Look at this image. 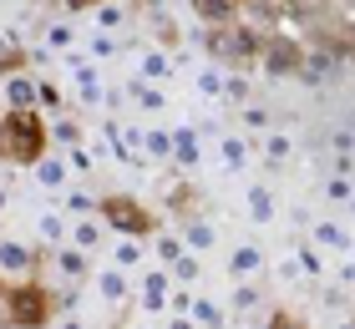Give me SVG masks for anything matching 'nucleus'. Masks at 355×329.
Returning <instances> with one entry per match:
<instances>
[{
    "instance_id": "f257e3e1",
    "label": "nucleus",
    "mask_w": 355,
    "mask_h": 329,
    "mask_svg": "<svg viewBox=\"0 0 355 329\" xmlns=\"http://www.w3.org/2000/svg\"><path fill=\"white\" fill-rule=\"evenodd\" d=\"M46 127L36 112H6V122H0V157L10 162H41L46 157Z\"/></svg>"
},
{
    "instance_id": "f03ea898",
    "label": "nucleus",
    "mask_w": 355,
    "mask_h": 329,
    "mask_svg": "<svg viewBox=\"0 0 355 329\" xmlns=\"http://www.w3.org/2000/svg\"><path fill=\"white\" fill-rule=\"evenodd\" d=\"M6 319L15 329H46L51 324V294L41 284H10L6 289Z\"/></svg>"
},
{
    "instance_id": "7ed1b4c3",
    "label": "nucleus",
    "mask_w": 355,
    "mask_h": 329,
    "mask_svg": "<svg viewBox=\"0 0 355 329\" xmlns=\"http://www.w3.org/2000/svg\"><path fill=\"white\" fill-rule=\"evenodd\" d=\"M102 218L117 228V233H127V238H142V233H153V218H148V208L137 203V197H127V193H117V197H102Z\"/></svg>"
},
{
    "instance_id": "20e7f679",
    "label": "nucleus",
    "mask_w": 355,
    "mask_h": 329,
    "mask_svg": "<svg viewBox=\"0 0 355 329\" xmlns=\"http://www.w3.org/2000/svg\"><path fill=\"white\" fill-rule=\"evenodd\" d=\"M71 91H76V102L82 107H107V76H102V66L96 61H76L71 66Z\"/></svg>"
},
{
    "instance_id": "39448f33",
    "label": "nucleus",
    "mask_w": 355,
    "mask_h": 329,
    "mask_svg": "<svg viewBox=\"0 0 355 329\" xmlns=\"http://www.w3.org/2000/svg\"><path fill=\"white\" fill-rule=\"evenodd\" d=\"M168 294H173V269H148L137 278V304L148 309V314H163Z\"/></svg>"
},
{
    "instance_id": "423d86ee",
    "label": "nucleus",
    "mask_w": 355,
    "mask_h": 329,
    "mask_svg": "<svg viewBox=\"0 0 355 329\" xmlns=\"http://www.w3.org/2000/svg\"><path fill=\"white\" fill-rule=\"evenodd\" d=\"M31 269H36V249L26 238H0V274L21 284V278H31Z\"/></svg>"
},
{
    "instance_id": "0eeeda50",
    "label": "nucleus",
    "mask_w": 355,
    "mask_h": 329,
    "mask_svg": "<svg viewBox=\"0 0 355 329\" xmlns=\"http://www.w3.org/2000/svg\"><path fill=\"white\" fill-rule=\"evenodd\" d=\"M92 284H96V294H102L107 304H127V299H132V289H137L132 274L117 269V263H102V269L92 274Z\"/></svg>"
},
{
    "instance_id": "6e6552de",
    "label": "nucleus",
    "mask_w": 355,
    "mask_h": 329,
    "mask_svg": "<svg viewBox=\"0 0 355 329\" xmlns=\"http://www.w3.org/2000/svg\"><path fill=\"white\" fill-rule=\"evenodd\" d=\"M51 269H56V278L76 284V278H87V274H92V254H87V249H76V243H61V249L51 254Z\"/></svg>"
},
{
    "instance_id": "1a4fd4ad",
    "label": "nucleus",
    "mask_w": 355,
    "mask_h": 329,
    "mask_svg": "<svg viewBox=\"0 0 355 329\" xmlns=\"http://www.w3.org/2000/svg\"><path fill=\"white\" fill-rule=\"evenodd\" d=\"M31 172H36V183H41L46 193H67V188H71V162H67V157H51V152H46L41 162H31Z\"/></svg>"
},
{
    "instance_id": "9d476101",
    "label": "nucleus",
    "mask_w": 355,
    "mask_h": 329,
    "mask_svg": "<svg viewBox=\"0 0 355 329\" xmlns=\"http://www.w3.org/2000/svg\"><path fill=\"white\" fill-rule=\"evenodd\" d=\"M142 162H173V132L148 122L142 127Z\"/></svg>"
},
{
    "instance_id": "9b49d317",
    "label": "nucleus",
    "mask_w": 355,
    "mask_h": 329,
    "mask_svg": "<svg viewBox=\"0 0 355 329\" xmlns=\"http://www.w3.org/2000/svg\"><path fill=\"white\" fill-rule=\"evenodd\" d=\"M76 41H82V36H76L71 21H46L41 26V51H61V56H67V51H76Z\"/></svg>"
},
{
    "instance_id": "f8f14e48",
    "label": "nucleus",
    "mask_w": 355,
    "mask_h": 329,
    "mask_svg": "<svg viewBox=\"0 0 355 329\" xmlns=\"http://www.w3.org/2000/svg\"><path fill=\"white\" fill-rule=\"evenodd\" d=\"M36 238L51 243V249L71 243V218H67V213H41V218H36Z\"/></svg>"
},
{
    "instance_id": "ddd939ff",
    "label": "nucleus",
    "mask_w": 355,
    "mask_h": 329,
    "mask_svg": "<svg viewBox=\"0 0 355 329\" xmlns=\"http://www.w3.org/2000/svg\"><path fill=\"white\" fill-rule=\"evenodd\" d=\"M6 107L10 112H31L36 107V76H6Z\"/></svg>"
},
{
    "instance_id": "4468645a",
    "label": "nucleus",
    "mask_w": 355,
    "mask_h": 329,
    "mask_svg": "<svg viewBox=\"0 0 355 329\" xmlns=\"http://www.w3.org/2000/svg\"><path fill=\"white\" fill-rule=\"evenodd\" d=\"M137 76L142 81H168L173 76V61H168V51H137Z\"/></svg>"
},
{
    "instance_id": "2eb2a0df",
    "label": "nucleus",
    "mask_w": 355,
    "mask_h": 329,
    "mask_svg": "<svg viewBox=\"0 0 355 329\" xmlns=\"http://www.w3.org/2000/svg\"><path fill=\"white\" fill-rule=\"evenodd\" d=\"M127 96H132V102H137L142 112H163V107H168V96L157 91V81H142V76L127 81Z\"/></svg>"
},
{
    "instance_id": "dca6fc26",
    "label": "nucleus",
    "mask_w": 355,
    "mask_h": 329,
    "mask_svg": "<svg viewBox=\"0 0 355 329\" xmlns=\"http://www.w3.org/2000/svg\"><path fill=\"white\" fill-rule=\"evenodd\" d=\"M87 56L102 66L112 56H122V41H117V30H87Z\"/></svg>"
},
{
    "instance_id": "f3484780",
    "label": "nucleus",
    "mask_w": 355,
    "mask_h": 329,
    "mask_svg": "<svg viewBox=\"0 0 355 329\" xmlns=\"http://www.w3.org/2000/svg\"><path fill=\"white\" fill-rule=\"evenodd\" d=\"M188 314H193V324H198V329H223V324H229L223 304H214V299H188Z\"/></svg>"
},
{
    "instance_id": "a211bd4d",
    "label": "nucleus",
    "mask_w": 355,
    "mask_h": 329,
    "mask_svg": "<svg viewBox=\"0 0 355 329\" xmlns=\"http://www.w3.org/2000/svg\"><path fill=\"white\" fill-rule=\"evenodd\" d=\"M96 208H102V203H96L87 188H67V193H61V213H67V218H92Z\"/></svg>"
},
{
    "instance_id": "6ab92c4d",
    "label": "nucleus",
    "mask_w": 355,
    "mask_h": 329,
    "mask_svg": "<svg viewBox=\"0 0 355 329\" xmlns=\"http://www.w3.org/2000/svg\"><path fill=\"white\" fill-rule=\"evenodd\" d=\"M102 238H107V228L96 223V218H71V243H76V249H87V254H92Z\"/></svg>"
},
{
    "instance_id": "aec40b11",
    "label": "nucleus",
    "mask_w": 355,
    "mask_h": 329,
    "mask_svg": "<svg viewBox=\"0 0 355 329\" xmlns=\"http://www.w3.org/2000/svg\"><path fill=\"white\" fill-rule=\"evenodd\" d=\"M183 243H188V254H208V249H214V243H218V233H214V223H188L183 228Z\"/></svg>"
},
{
    "instance_id": "412c9836",
    "label": "nucleus",
    "mask_w": 355,
    "mask_h": 329,
    "mask_svg": "<svg viewBox=\"0 0 355 329\" xmlns=\"http://www.w3.org/2000/svg\"><path fill=\"white\" fill-rule=\"evenodd\" d=\"M112 263H117V269H127V274H132V269H137V263H142V243L122 233L117 243H112Z\"/></svg>"
},
{
    "instance_id": "4be33fe9",
    "label": "nucleus",
    "mask_w": 355,
    "mask_h": 329,
    "mask_svg": "<svg viewBox=\"0 0 355 329\" xmlns=\"http://www.w3.org/2000/svg\"><path fill=\"white\" fill-rule=\"evenodd\" d=\"M173 162H183V168H193V162H198V137H193V132H183V127L173 132Z\"/></svg>"
},
{
    "instance_id": "5701e85b",
    "label": "nucleus",
    "mask_w": 355,
    "mask_h": 329,
    "mask_svg": "<svg viewBox=\"0 0 355 329\" xmlns=\"http://www.w3.org/2000/svg\"><path fill=\"white\" fill-rule=\"evenodd\" d=\"M218 162H223L229 172H239V168L249 162V147L239 142V137H223V142H218Z\"/></svg>"
},
{
    "instance_id": "b1692460",
    "label": "nucleus",
    "mask_w": 355,
    "mask_h": 329,
    "mask_svg": "<svg viewBox=\"0 0 355 329\" xmlns=\"http://www.w3.org/2000/svg\"><path fill=\"white\" fill-rule=\"evenodd\" d=\"M229 269L244 278V274H259V249H254V243H239L234 249V258H229Z\"/></svg>"
},
{
    "instance_id": "393cba45",
    "label": "nucleus",
    "mask_w": 355,
    "mask_h": 329,
    "mask_svg": "<svg viewBox=\"0 0 355 329\" xmlns=\"http://www.w3.org/2000/svg\"><path fill=\"white\" fill-rule=\"evenodd\" d=\"M92 21H96V30H117L127 15H122V6H112V0H102V6H92Z\"/></svg>"
},
{
    "instance_id": "a878e982",
    "label": "nucleus",
    "mask_w": 355,
    "mask_h": 329,
    "mask_svg": "<svg viewBox=\"0 0 355 329\" xmlns=\"http://www.w3.org/2000/svg\"><path fill=\"white\" fill-rule=\"evenodd\" d=\"M46 127H51V137H56L61 147H76V142H82V127H76V122H67V117H51Z\"/></svg>"
},
{
    "instance_id": "bb28decb",
    "label": "nucleus",
    "mask_w": 355,
    "mask_h": 329,
    "mask_svg": "<svg viewBox=\"0 0 355 329\" xmlns=\"http://www.w3.org/2000/svg\"><path fill=\"white\" fill-rule=\"evenodd\" d=\"M193 87H198L203 96H223V91H229V87H223V71H214V66H203V71H198V81H193Z\"/></svg>"
},
{
    "instance_id": "cd10ccee",
    "label": "nucleus",
    "mask_w": 355,
    "mask_h": 329,
    "mask_svg": "<svg viewBox=\"0 0 355 329\" xmlns=\"http://www.w3.org/2000/svg\"><path fill=\"white\" fill-rule=\"evenodd\" d=\"M67 162H71V172H92V168H96V157H92V147H87V142L67 147Z\"/></svg>"
},
{
    "instance_id": "c85d7f7f",
    "label": "nucleus",
    "mask_w": 355,
    "mask_h": 329,
    "mask_svg": "<svg viewBox=\"0 0 355 329\" xmlns=\"http://www.w3.org/2000/svg\"><path fill=\"white\" fill-rule=\"evenodd\" d=\"M183 254H188V243H183V238H163V243H157V263H163V269H173V263L183 258Z\"/></svg>"
},
{
    "instance_id": "c756f323",
    "label": "nucleus",
    "mask_w": 355,
    "mask_h": 329,
    "mask_svg": "<svg viewBox=\"0 0 355 329\" xmlns=\"http://www.w3.org/2000/svg\"><path fill=\"white\" fill-rule=\"evenodd\" d=\"M249 213H254V218H269V213H274V203H269V188H249Z\"/></svg>"
},
{
    "instance_id": "7c9ffc66",
    "label": "nucleus",
    "mask_w": 355,
    "mask_h": 329,
    "mask_svg": "<svg viewBox=\"0 0 355 329\" xmlns=\"http://www.w3.org/2000/svg\"><path fill=\"white\" fill-rule=\"evenodd\" d=\"M198 15H203V21H229V0H198Z\"/></svg>"
},
{
    "instance_id": "2f4dec72",
    "label": "nucleus",
    "mask_w": 355,
    "mask_h": 329,
    "mask_svg": "<svg viewBox=\"0 0 355 329\" xmlns=\"http://www.w3.org/2000/svg\"><path fill=\"white\" fill-rule=\"evenodd\" d=\"M173 278H183V284H193V278H198V254H183L173 263Z\"/></svg>"
},
{
    "instance_id": "473e14b6",
    "label": "nucleus",
    "mask_w": 355,
    "mask_h": 329,
    "mask_svg": "<svg viewBox=\"0 0 355 329\" xmlns=\"http://www.w3.org/2000/svg\"><path fill=\"white\" fill-rule=\"evenodd\" d=\"M36 107H51V112L61 107V91L51 87V81H36Z\"/></svg>"
},
{
    "instance_id": "72a5a7b5",
    "label": "nucleus",
    "mask_w": 355,
    "mask_h": 329,
    "mask_svg": "<svg viewBox=\"0 0 355 329\" xmlns=\"http://www.w3.org/2000/svg\"><path fill=\"white\" fill-rule=\"evenodd\" d=\"M315 238H320V243H330V249H345V233H340V228H320Z\"/></svg>"
},
{
    "instance_id": "f704fd0d",
    "label": "nucleus",
    "mask_w": 355,
    "mask_h": 329,
    "mask_svg": "<svg viewBox=\"0 0 355 329\" xmlns=\"http://www.w3.org/2000/svg\"><path fill=\"white\" fill-rule=\"evenodd\" d=\"M244 122L259 132V127H269V112H264V107H249V112H244Z\"/></svg>"
},
{
    "instance_id": "c9c22d12",
    "label": "nucleus",
    "mask_w": 355,
    "mask_h": 329,
    "mask_svg": "<svg viewBox=\"0 0 355 329\" xmlns=\"http://www.w3.org/2000/svg\"><path fill=\"white\" fill-rule=\"evenodd\" d=\"M46 329H92V324H87V319H76V314H67V319H51Z\"/></svg>"
},
{
    "instance_id": "e433bc0d",
    "label": "nucleus",
    "mask_w": 355,
    "mask_h": 329,
    "mask_svg": "<svg viewBox=\"0 0 355 329\" xmlns=\"http://www.w3.org/2000/svg\"><path fill=\"white\" fill-rule=\"evenodd\" d=\"M163 329H198V324H193V314H173Z\"/></svg>"
},
{
    "instance_id": "4c0bfd02",
    "label": "nucleus",
    "mask_w": 355,
    "mask_h": 329,
    "mask_svg": "<svg viewBox=\"0 0 355 329\" xmlns=\"http://www.w3.org/2000/svg\"><path fill=\"white\" fill-rule=\"evenodd\" d=\"M269 329H304V324H295V319H284V314H279V319H274Z\"/></svg>"
},
{
    "instance_id": "58836bf2",
    "label": "nucleus",
    "mask_w": 355,
    "mask_h": 329,
    "mask_svg": "<svg viewBox=\"0 0 355 329\" xmlns=\"http://www.w3.org/2000/svg\"><path fill=\"white\" fill-rule=\"evenodd\" d=\"M6 51H10V30H0V61H6Z\"/></svg>"
},
{
    "instance_id": "ea45409f",
    "label": "nucleus",
    "mask_w": 355,
    "mask_h": 329,
    "mask_svg": "<svg viewBox=\"0 0 355 329\" xmlns=\"http://www.w3.org/2000/svg\"><path fill=\"white\" fill-rule=\"evenodd\" d=\"M0 208H6V188H0Z\"/></svg>"
},
{
    "instance_id": "a19ab883",
    "label": "nucleus",
    "mask_w": 355,
    "mask_h": 329,
    "mask_svg": "<svg viewBox=\"0 0 355 329\" xmlns=\"http://www.w3.org/2000/svg\"><path fill=\"white\" fill-rule=\"evenodd\" d=\"M0 309H6V304H0Z\"/></svg>"
}]
</instances>
